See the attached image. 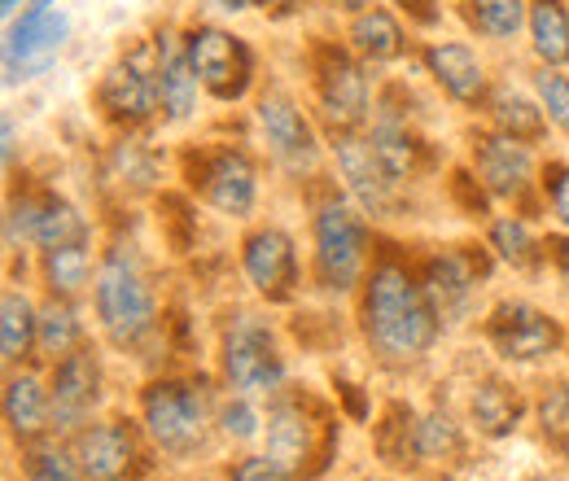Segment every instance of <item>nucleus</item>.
<instances>
[{
    "mask_svg": "<svg viewBox=\"0 0 569 481\" xmlns=\"http://www.w3.org/2000/svg\"><path fill=\"white\" fill-rule=\"evenodd\" d=\"M363 333L386 359H421L438 338V311L429 302L426 284H417L408 268L381 259L372 268L363 293Z\"/></svg>",
    "mask_w": 569,
    "mask_h": 481,
    "instance_id": "obj_1",
    "label": "nucleus"
},
{
    "mask_svg": "<svg viewBox=\"0 0 569 481\" xmlns=\"http://www.w3.org/2000/svg\"><path fill=\"white\" fill-rule=\"evenodd\" d=\"M97 315H101L106 333L119 345L141 342L144 333L153 329V315H158L153 289H149V280L141 275V268H137L123 250H114V254L97 268Z\"/></svg>",
    "mask_w": 569,
    "mask_h": 481,
    "instance_id": "obj_2",
    "label": "nucleus"
},
{
    "mask_svg": "<svg viewBox=\"0 0 569 481\" xmlns=\"http://www.w3.org/2000/svg\"><path fill=\"white\" fill-rule=\"evenodd\" d=\"M368 259V228L347 202H325L316 214V275L329 293L356 289Z\"/></svg>",
    "mask_w": 569,
    "mask_h": 481,
    "instance_id": "obj_3",
    "label": "nucleus"
},
{
    "mask_svg": "<svg viewBox=\"0 0 569 481\" xmlns=\"http://www.w3.org/2000/svg\"><path fill=\"white\" fill-rule=\"evenodd\" d=\"M189 62L198 70L202 88L219 101H241L254 83V53L246 40H237L223 27H193L184 36Z\"/></svg>",
    "mask_w": 569,
    "mask_h": 481,
    "instance_id": "obj_4",
    "label": "nucleus"
},
{
    "mask_svg": "<svg viewBox=\"0 0 569 481\" xmlns=\"http://www.w3.org/2000/svg\"><path fill=\"white\" fill-rule=\"evenodd\" d=\"M144 424L162 451H193L207 433V394L180 381H158L144 390Z\"/></svg>",
    "mask_w": 569,
    "mask_h": 481,
    "instance_id": "obj_5",
    "label": "nucleus"
},
{
    "mask_svg": "<svg viewBox=\"0 0 569 481\" xmlns=\"http://www.w3.org/2000/svg\"><path fill=\"white\" fill-rule=\"evenodd\" d=\"M67 13L53 9V0H31V9L9 27V40H4V79L18 83V79H36L40 70H49V62L62 53L67 44Z\"/></svg>",
    "mask_w": 569,
    "mask_h": 481,
    "instance_id": "obj_6",
    "label": "nucleus"
},
{
    "mask_svg": "<svg viewBox=\"0 0 569 481\" xmlns=\"http://www.w3.org/2000/svg\"><path fill=\"white\" fill-rule=\"evenodd\" d=\"M223 377L232 390H277L284 381V363L277 354L272 333L250 320V315H237L228 329H223Z\"/></svg>",
    "mask_w": 569,
    "mask_h": 481,
    "instance_id": "obj_7",
    "label": "nucleus"
},
{
    "mask_svg": "<svg viewBox=\"0 0 569 481\" xmlns=\"http://www.w3.org/2000/svg\"><path fill=\"white\" fill-rule=\"evenodd\" d=\"M487 338H491V345H496L503 359L530 363V359H543V354H552L561 345V329L539 307L503 302V307L491 311V320H487Z\"/></svg>",
    "mask_w": 569,
    "mask_h": 481,
    "instance_id": "obj_8",
    "label": "nucleus"
},
{
    "mask_svg": "<svg viewBox=\"0 0 569 481\" xmlns=\"http://www.w3.org/2000/svg\"><path fill=\"white\" fill-rule=\"evenodd\" d=\"M97 106L119 128H141V123H149L153 110H162L158 70H144L132 58L114 62V67L101 74V83H97Z\"/></svg>",
    "mask_w": 569,
    "mask_h": 481,
    "instance_id": "obj_9",
    "label": "nucleus"
},
{
    "mask_svg": "<svg viewBox=\"0 0 569 481\" xmlns=\"http://www.w3.org/2000/svg\"><path fill=\"white\" fill-rule=\"evenodd\" d=\"M316 92H320V110H325L333 132H356L368 119V79H363L359 62H351L347 53H338V49L320 53Z\"/></svg>",
    "mask_w": 569,
    "mask_h": 481,
    "instance_id": "obj_10",
    "label": "nucleus"
},
{
    "mask_svg": "<svg viewBox=\"0 0 569 481\" xmlns=\"http://www.w3.org/2000/svg\"><path fill=\"white\" fill-rule=\"evenodd\" d=\"M473 167H478V180L491 198L503 202H517L530 193V180H535V158L526 149V140L508 137V132H491V137L473 140Z\"/></svg>",
    "mask_w": 569,
    "mask_h": 481,
    "instance_id": "obj_11",
    "label": "nucleus"
},
{
    "mask_svg": "<svg viewBox=\"0 0 569 481\" xmlns=\"http://www.w3.org/2000/svg\"><path fill=\"white\" fill-rule=\"evenodd\" d=\"M268 455L284 478H302L311 469V460L320 455V424L307 412V403L281 399L268 412Z\"/></svg>",
    "mask_w": 569,
    "mask_h": 481,
    "instance_id": "obj_12",
    "label": "nucleus"
},
{
    "mask_svg": "<svg viewBox=\"0 0 569 481\" xmlns=\"http://www.w3.org/2000/svg\"><path fill=\"white\" fill-rule=\"evenodd\" d=\"M202 198L223 214H250L254 198H259V176L254 162L241 149H214L198 162V180Z\"/></svg>",
    "mask_w": 569,
    "mask_h": 481,
    "instance_id": "obj_13",
    "label": "nucleus"
},
{
    "mask_svg": "<svg viewBox=\"0 0 569 481\" xmlns=\"http://www.w3.org/2000/svg\"><path fill=\"white\" fill-rule=\"evenodd\" d=\"M241 268H246V280H250L263 298H272V302L289 298V289H293V280H298V254H293L289 232H281V228H259V232H250L246 245H241Z\"/></svg>",
    "mask_w": 569,
    "mask_h": 481,
    "instance_id": "obj_14",
    "label": "nucleus"
},
{
    "mask_svg": "<svg viewBox=\"0 0 569 481\" xmlns=\"http://www.w3.org/2000/svg\"><path fill=\"white\" fill-rule=\"evenodd\" d=\"M259 128H263L272 153L281 158L289 171H311V167H316V153H320L316 132H311L307 114H302L284 92H268V97L259 101Z\"/></svg>",
    "mask_w": 569,
    "mask_h": 481,
    "instance_id": "obj_15",
    "label": "nucleus"
},
{
    "mask_svg": "<svg viewBox=\"0 0 569 481\" xmlns=\"http://www.w3.org/2000/svg\"><path fill=\"white\" fill-rule=\"evenodd\" d=\"M74 451H79V464H83V473L92 481H123L137 469V460H141L137 433L123 420L83 429L79 442H74Z\"/></svg>",
    "mask_w": 569,
    "mask_h": 481,
    "instance_id": "obj_16",
    "label": "nucleus"
},
{
    "mask_svg": "<svg viewBox=\"0 0 569 481\" xmlns=\"http://www.w3.org/2000/svg\"><path fill=\"white\" fill-rule=\"evenodd\" d=\"M338 167H342L351 193L363 202V210H372V214H386L390 210L395 176L381 167L372 140H359L356 132H338Z\"/></svg>",
    "mask_w": 569,
    "mask_h": 481,
    "instance_id": "obj_17",
    "label": "nucleus"
},
{
    "mask_svg": "<svg viewBox=\"0 0 569 481\" xmlns=\"http://www.w3.org/2000/svg\"><path fill=\"white\" fill-rule=\"evenodd\" d=\"M53 420L58 424H79L83 415L92 412V403L101 399V363L92 350H71L58 363L53 377Z\"/></svg>",
    "mask_w": 569,
    "mask_h": 481,
    "instance_id": "obj_18",
    "label": "nucleus"
},
{
    "mask_svg": "<svg viewBox=\"0 0 569 481\" xmlns=\"http://www.w3.org/2000/svg\"><path fill=\"white\" fill-rule=\"evenodd\" d=\"M426 67L438 79V88L460 101V106H478L487 97V67L482 58L460 44V40H442V44H429L426 49Z\"/></svg>",
    "mask_w": 569,
    "mask_h": 481,
    "instance_id": "obj_19",
    "label": "nucleus"
},
{
    "mask_svg": "<svg viewBox=\"0 0 569 481\" xmlns=\"http://www.w3.org/2000/svg\"><path fill=\"white\" fill-rule=\"evenodd\" d=\"M198 88L202 79L189 62V49L176 44V36H158V97L171 123H184L198 110Z\"/></svg>",
    "mask_w": 569,
    "mask_h": 481,
    "instance_id": "obj_20",
    "label": "nucleus"
},
{
    "mask_svg": "<svg viewBox=\"0 0 569 481\" xmlns=\"http://www.w3.org/2000/svg\"><path fill=\"white\" fill-rule=\"evenodd\" d=\"M478 275H482V268H478L465 250H447V254H438V259L429 263L426 293H429V302H433V311H438V320H451V315L465 311V302H469Z\"/></svg>",
    "mask_w": 569,
    "mask_h": 481,
    "instance_id": "obj_21",
    "label": "nucleus"
},
{
    "mask_svg": "<svg viewBox=\"0 0 569 481\" xmlns=\"http://www.w3.org/2000/svg\"><path fill=\"white\" fill-rule=\"evenodd\" d=\"M351 49L363 62H395V58H403V49H408L403 22L390 9H381V4L359 9L356 22H351Z\"/></svg>",
    "mask_w": 569,
    "mask_h": 481,
    "instance_id": "obj_22",
    "label": "nucleus"
},
{
    "mask_svg": "<svg viewBox=\"0 0 569 481\" xmlns=\"http://www.w3.org/2000/svg\"><path fill=\"white\" fill-rule=\"evenodd\" d=\"M530 44L543 67L569 62V9L566 0H530Z\"/></svg>",
    "mask_w": 569,
    "mask_h": 481,
    "instance_id": "obj_23",
    "label": "nucleus"
},
{
    "mask_svg": "<svg viewBox=\"0 0 569 481\" xmlns=\"http://www.w3.org/2000/svg\"><path fill=\"white\" fill-rule=\"evenodd\" d=\"M49 415H53V394H44L36 377L22 372V377H13L4 385V420H9V429L18 438H36Z\"/></svg>",
    "mask_w": 569,
    "mask_h": 481,
    "instance_id": "obj_24",
    "label": "nucleus"
},
{
    "mask_svg": "<svg viewBox=\"0 0 569 481\" xmlns=\"http://www.w3.org/2000/svg\"><path fill=\"white\" fill-rule=\"evenodd\" d=\"M372 149H377L381 167L395 176V184L408 180L417 171V162H421V140L412 137L408 123L395 119V114H381V123L372 128Z\"/></svg>",
    "mask_w": 569,
    "mask_h": 481,
    "instance_id": "obj_25",
    "label": "nucleus"
},
{
    "mask_svg": "<svg viewBox=\"0 0 569 481\" xmlns=\"http://www.w3.org/2000/svg\"><path fill=\"white\" fill-rule=\"evenodd\" d=\"M491 119H496V132H508L526 144L548 132V110L535 106L526 92H512V88H499L491 97Z\"/></svg>",
    "mask_w": 569,
    "mask_h": 481,
    "instance_id": "obj_26",
    "label": "nucleus"
},
{
    "mask_svg": "<svg viewBox=\"0 0 569 481\" xmlns=\"http://www.w3.org/2000/svg\"><path fill=\"white\" fill-rule=\"evenodd\" d=\"M473 420H478V429L487 438L512 433L517 420H521V394L512 385H503V381H482L473 390Z\"/></svg>",
    "mask_w": 569,
    "mask_h": 481,
    "instance_id": "obj_27",
    "label": "nucleus"
},
{
    "mask_svg": "<svg viewBox=\"0 0 569 481\" xmlns=\"http://www.w3.org/2000/svg\"><path fill=\"white\" fill-rule=\"evenodd\" d=\"M83 237H88V223H83V214H79L71 202H62V198H44V202H40L31 245L58 250V245H83Z\"/></svg>",
    "mask_w": 569,
    "mask_h": 481,
    "instance_id": "obj_28",
    "label": "nucleus"
},
{
    "mask_svg": "<svg viewBox=\"0 0 569 481\" xmlns=\"http://www.w3.org/2000/svg\"><path fill=\"white\" fill-rule=\"evenodd\" d=\"M36 333H40V315H36V307L22 298V293H4V307H0V342H4V359L9 363H18L31 342H36Z\"/></svg>",
    "mask_w": 569,
    "mask_h": 481,
    "instance_id": "obj_29",
    "label": "nucleus"
},
{
    "mask_svg": "<svg viewBox=\"0 0 569 481\" xmlns=\"http://www.w3.org/2000/svg\"><path fill=\"white\" fill-rule=\"evenodd\" d=\"M465 13L469 22L491 36V40H512L521 31V22L530 18V4L526 0H465Z\"/></svg>",
    "mask_w": 569,
    "mask_h": 481,
    "instance_id": "obj_30",
    "label": "nucleus"
},
{
    "mask_svg": "<svg viewBox=\"0 0 569 481\" xmlns=\"http://www.w3.org/2000/svg\"><path fill=\"white\" fill-rule=\"evenodd\" d=\"M92 275V259L83 245H58V250H44V280L58 298H71L88 284Z\"/></svg>",
    "mask_w": 569,
    "mask_h": 481,
    "instance_id": "obj_31",
    "label": "nucleus"
},
{
    "mask_svg": "<svg viewBox=\"0 0 569 481\" xmlns=\"http://www.w3.org/2000/svg\"><path fill=\"white\" fill-rule=\"evenodd\" d=\"M79 320H74V311L67 307V302H53V307H44L40 311V333H36V342H40V350L44 354H71V350H79Z\"/></svg>",
    "mask_w": 569,
    "mask_h": 481,
    "instance_id": "obj_32",
    "label": "nucleus"
},
{
    "mask_svg": "<svg viewBox=\"0 0 569 481\" xmlns=\"http://www.w3.org/2000/svg\"><path fill=\"white\" fill-rule=\"evenodd\" d=\"M22 464H27V478L31 481H83V464L74 460L71 451H62V447H53V442H44V447H31L27 455H22Z\"/></svg>",
    "mask_w": 569,
    "mask_h": 481,
    "instance_id": "obj_33",
    "label": "nucleus"
},
{
    "mask_svg": "<svg viewBox=\"0 0 569 481\" xmlns=\"http://www.w3.org/2000/svg\"><path fill=\"white\" fill-rule=\"evenodd\" d=\"M491 250H496L503 263H512V268H530L535 263V237H530V228L521 223V219H496L491 223Z\"/></svg>",
    "mask_w": 569,
    "mask_h": 481,
    "instance_id": "obj_34",
    "label": "nucleus"
},
{
    "mask_svg": "<svg viewBox=\"0 0 569 481\" xmlns=\"http://www.w3.org/2000/svg\"><path fill=\"white\" fill-rule=\"evenodd\" d=\"M417 451L426 460H442L451 451H460V429L447 412H429L421 424H417Z\"/></svg>",
    "mask_w": 569,
    "mask_h": 481,
    "instance_id": "obj_35",
    "label": "nucleus"
},
{
    "mask_svg": "<svg viewBox=\"0 0 569 481\" xmlns=\"http://www.w3.org/2000/svg\"><path fill=\"white\" fill-rule=\"evenodd\" d=\"M535 88H539V106L548 110V123L569 132V74H561V67H543L535 74Z\"/></svg>",
    "mask_w": 569,
    "mask_h": 481,
    "instance_id": "obj_36",
    "label": "nucleus"
},
{
    "mask_svg": "<svg viewBox=\"0 0 569 481\" xmlns=\"http://www.w3.org/2000/svg\"><path fill=\"white\" fill-rule=\"evenodd\" d=\"M539 420H543V433H548L557 447H569V385L548 390V399H543V408H539Z\"/></svg>",
    "mask_w": 569,
    "mask_h": 481,
    "instance_id": "obj_37",
    "label": "nucleus"
},
{
    "mask_svg": "<svg viewBox=\"0 0 569 481\" xmlns=\"http://www.w3.org/2000/svg\"><path fill=\"white\" fill-rule=\"evenodd\" d=\"M40 202H44V198H18V202L9 207V219H4V228H9V245L31 241V232H36V214H40Z\"/></svg>",
    "mask_w": 569,
    "mask_h": 481,
    "instance_id": "obj_38",
    "label": "nucleus"
},
{
    "mask_svg": "<svg viewBox=\"0 0 569 481\" xmlns=\"http://www.w3.org/2000/svg\"><path fill=\"white\" fill-rule=\"evenodd\" d=\"M219 420H223V433L228 438H254L259 433V415H254L250 403H228Z\"/></svg>",
    "mask_w": 569,
    "mask_h": 481,
    "instance_id": "obj_39",
    "label": "nucleus"
},
{
    "mask_svg": "<svg viewBox=\"0 0 569 481\" xmlns=\"http://www.w3.org/2000/svg\"><path fill=\"white\" fill-rule=\"evenodd\" d=\"M543 189H548V198H552V214L569 228V167H548Z\"/></svg>",
    "mask_w": 569,
    "mask_h": 481,
    "instance_id": "obj_40",
    "label": "nucleus"
},
{
    "mask_svg": "<svg viewBox=\"0 0 569 481\" xmlns=\"http://www.w3.org/2000/svg\"><path fill=\"white\" fill-rule=\"evenodd\" d=\"M232 481H284V473L272 464V455H254L232 469Z\"/></svg>",
    "mask_w": 569,
    "mask_h": 481,
    "instance_id": "obj_41",
    "label": "nucleus"
},
{
    "mask_svg": "<svg viewBox=\"0 0 569 481\" xmlns=\"http://www.w3.org/2000/svg\"><path fill=\"white\" fill-rule=\"evenodd\" d=\"M399 9H408L421 27H429V22H438V9H433V0H395Z\"/></svg>",
    "mask_w": 569,
    "mask_h": 481,
    "instance_id": "obj_42",
    "label": "nucleus"
},
{
    "mask_svg": "<svg viewBox=\"0 0 569 481\" xmlns=\"http://www.w3.org/2000/svg\"><path fill=\"white\" fill-rule=\"evenodd\" d=\"M259 9H268L272 18H289V13H298V9H307V0H254Z\"/></svg>",
    "mask_w": 569,
    "mask_h": 481,
    "instance_id": "obj_43",
    "label": "nucleus"
},
{
    "mask_svg": "<svg viewBox=\"0 0 569 481\" xmlns=\"http://www.w3.org/2000/svg\"><path fill=\"white\" fill-rule=\"evenodd\" d=\"M548 245H552V263H557V272L566 275V284H569V237H552Z\"/></svg>",
    "mask_w": 569,
    "mask_h": 481,
    "instance_id": "obj_44",
    "label": "nucleus"
},
{
    "mask_svg": "<svg viewBox=\"0 0 569 481\" xmlns=\"http://www.w3.org/2000/svg\"><path fill=\"white\" fill-rule=\"evenodd\" d=\"M4 162L13 167V119H4Z\"/></svg>",
    "mask_w": 569,
    "mask_h": 481,
    "instance_id": "obj_45",
    "label": "nucleus"
},
{
    "mask_svg": "<svg viewBox=\"0 0 569 481\" xmlns=\"http://www.w3.org/2000/svg\"><path fill=\"white\" fill-rule=\"evenodd\" d=\"M333 4H338V9H347V13H359V9H368L372 0H333Z\"/></svg>",
    "mask_w": 569,
    "mask_h": 481,
    "instance_id": "obj_46",
    "label": "nucleus"
},
{
    "mask_svg": "<svg viewBox=\"0 0 569 481\" xmlns=\"http://www.w3.org/2000/svg\"><path fill=\"white\" fill-rule=\"evenodd\" d=\"M246 4H254V0H219V9H246Z\"/></svg>",
    "mask_w": 569,
    "mask_h": 481,
    "instance_id": "obj_47",
    "label": "nucleus"
},
{
    "mask_svg": "<svg viewBox=\"0 0 569 481\" xmlns=\"http://www.w3.org/2000/svg\"><path fill=\"white\" fill-rule=\"evenodd\" d=\"M18 4H22V0H4V13H13V9H18Z\"/></svg>",
    "mask_w": 569,
    "mask_h": 481,
    "instance_id": "obj_48",
    "label": "nucleus"
}]
</instances>
